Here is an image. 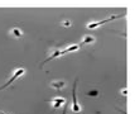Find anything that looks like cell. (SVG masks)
I'll list each match as a JSON object with an SVG mask.
<instances>
[{
    "instance_id": "obj_1",
    "label": "cell",
    "mask_w": 135,
    "mask_h": 114,
    "mask_svg": "<svg viewBox=\"0 0 135 114\" xmlns=\"http://www.w3.org/2000/svg\"><path fill=\"white\" fill-rule=\"evenodd\" d=\"M121 17H124V14H121V15H111L110 18L105 19V20H101V22H95V23H90L87 25V28H88V29H94V28H97V27H100V25H102V24L110 22V20H115V19L121 18Z\"/></svg>"
},
{
    "instance_id": "obj_2",
    "label": "cell",
    "mask_w": 135,
    "mask_h": 114,
    "mask_svg": "<svg viewBox=\"0 0 135 114\" xmlns=\"http://www.w3.org/2000/svg\"><path fill=\"white\" fill-rule=\"evenodd\" d=\"M76 86H77V80L75 81V85H73V91H72V110H73V112H76V113H80V112H81V108H80V105L77 104Z\"/></svg>"
},
{
    "instance_id": "obj_3",
    "label": "cell",
    "mask_w": 135,
    "mask_h": 114,
    "mask_svg": "<svg viewBox=\"0 0 135 114\" xmlns=\"http://www.w3.org/2000/svg\"><path fill=\"white\" fill-rule=\"evenodd\" d=\"M23 74H24V69H19V70H17V71H15V74H14V76H13V77L10 79V80H9V81H8L6 84H4V85H3V86L0 88V90H3V89H5L6 86H9V85L12 84V83H14V81H15V80H17L18 77H20V76H22Z\"/></svg>"
},
{
    "instance_id": "obj_4",
    "label": "cell",
    "mask_w": 135,
    "mask_h": 114,
    "mask_svg": "<svg viewBox=\"0 0 135 114\" xmlns=\"http://www.w3.org/2000/svg\"><path fill=\"white\" fill-rule=\"evenodd\" d=\"M65 53H67V51H66V49H63V51H56L51 57H48L47 60H44L43 63H47V62H49V61H52L53 58H57V57H59V56H62V54H65Z\"/></svg>"
},
{
    "instance_id": "obj_5",
    "label": "cell",
    "mask_w": 135,
    "mask_h": 114,
    "mask_svg": "<svg viewBox=\"0 0 135 114\" xmlns=\"http://www.w3.org/2000/svg\"><path fill=\"white\" fill-rule=\"evenodd\" d=\"M62 104H66V100L63 98H54V99H53V105H54V108H59Z\"/></svg>"
},
{
    "instance_id": "obj_6",
    "label": "cell",
    "mask_w": 135,
    "mask_h": 114,
    "mask_svg": "<svg viewBox=\"0 0 135 114\" xmlns=\"http://www.w3.org/2000/svg\"><path fill=\"white\" fill-rule=\"evenodd\" d=\"M52 86H53V88H56V89H62V88L65 86V83H63V81H58V83H53Z\"/></svg>"
},
{
    "instance_id": "obj_7",
    "label": "cell",
    "mask_w": 135,
    "mask_h": 114,
    "mask_svg": "<svg viewBox=\"0 0 135 114\" xmlns=\"http://www.w3.org/2000/svg\"><path fill=\"white\" fill-rule=\"evenodd\" d=\"M92 42H95L94 37L87 36V37H85V38H83V43H92Z\"/></svg>"
},
{
    "instance_id": "obj_8",
    "label": "cell",
    "mask_w": 135,
    "mask_h": 114,
    "mask_svg": "<svg viewBox=\"0 0 135 114\" xmlns=\"http://www.w3.org/2000/svg\"><path fill=\"white\" fill-rule=\"evenodd\" d=\"M13 33H14V34H15L17 37H20V36H22V32H20V30L18 29V28H15V29H13Z\"/></svg>"
},
{
    "instance_id": "obj_9",
    "label": "cell",
    "mask_w": 135,
    "mask_h": 114,
    "mask_svg": "<svg viewBox=\"0 0 135 114\" xmlns=\"http://www.w3.org/2000/svg\"><path fill=\"white\" fill-rule=\"evenodd\" d=\"M121 94H123V95H126V94H128V89H123V90H121Z\"/></svg>"
},
{
    "instance_id": "obj_10",
    "label": "cell",
    "mask_w": 135,
    "mask_h": 114,
    "mask_svg": "<svg viewBox=\"0 0 135 114\" xmlns=\"http://www.w3.org/2000/svg\"><path fill=\"white\" fill-rule=\"evenodd\" d=\"M65 25H66V27H70V25H71V22H70V20H66V22H65Z\"/></svg>"
},
{
    "instance_id": "obj_11",
    "label": "cell",
    "mask_w": 135,
    "mask_h": 114,
    "mask_svg": "<svg viewBox=\"0 0 135 114\" xmlns=\"http://www.w3.org/2000/svg\"><path fill=\"white\" fill-rule=\"evenodd\" d=\"M90 95H91V96H96V95H97V91H91V93H90Z\"/></svg>"
},
{
    "instance_id": "obj_12",
    "label": "cell",
    "mask_w": 135,
    "mask_h": 114,
    "mask_svg": "<svg viewBox=\"0 0 135 114\" xmlns=\"http://www.w3.org/2000/svg\"><path fill=\"white\" fill-rule=\"evenodd\" d=\"M66 109H67V103L65 104V112H63V114H66Z\"/></svg>"
}]
</instances>
